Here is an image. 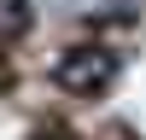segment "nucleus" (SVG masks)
Instances as JSON below:
<instances>
[{
	"label": "nucleus",
	"instance_id": "f257e3e1",
	"mask_svg": "<svg viewBox=\"0 0 146 140\" xmlns=\"http://www.w3.org/2000/svg\"><path fill=\"white\" fill-rule=\"evenodd\" d=\"M53 82L70 93H105L117 82V53L111 47H64L53 58Z\"/></svg>",
	"mask_w": 146,
	"mask_h": 140
},
{
	"label": "nucleus",
	"instance_id": "f03ea898",
	"mask_svg": "<svg viewBox=\"0 0 146 140\" xmlns=\"http://www.w3.org/2000/svg\"><path fill=\"white\" fill-rule=\"evenodd\" d=\"M29 29V0H0V41H18Z\"/></svg>",
	"mask_w": 146,
	"mask_h": 140
}]
</instances>
